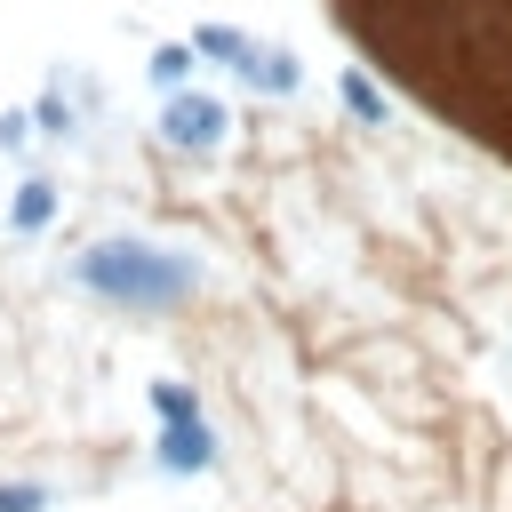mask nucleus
<instances>
[{
	"instance_id": "f257e3e1",
	"label": "nucleus",
	"mask_w": 512,
	"mask_h": 512,
	"mask_svg": "<svg viewBox=\"0 0 512 512\" xmlns=\"http://www.w3.org/2000/svg\"><path fill=\"white\" fill-rule=\"evenodd\" d=\"M72 272H80V288H96V296H112V304H176V296H192V280H200L192 256L152 248V240H88Z\"/></svg>"
},
{
	"instance_id": "1a4fd4ad",
	"label": "nucleus",
	"mask_w": 512,
	"mask_h": 512,
	"mask_svg": "<svg viewBox=\"0 0 512 512\" xmlns=\"http://www.w3.org/2000/svg\"><path fill=\"white\" fill-rule=\"evenodd\" d=\"M152 416H160V424H184V416H200V400H192V384H176V376H160V384H152Z\"/></svg>"
},
{
	"instance_id": "6e6552de",
	"label": "nucleus",
	"mask_w": 512,
	"mask_h": 512,
	"mask_svg": "<svg viewBox=\"0 0 512 512\" xmlns=\"http://www.w3.org/2000/svg\"><path fill=\"white\" fill-rule=\"evenodd\" d=\"M192 48H200V64H224V72H240V56H248V32H240V24H192Z\"/></svg>"
},
{
	"instance_id": "20e7f679",
	"label": "nucleus",
	"mask_w": 512,
	"mask_h": 512,
	"mask_svg": "<svg viewBox=\"0 0 512 512\" xmlns=\"http://www.w3.org/2000/svg\"><path fill=\"white\" fill-rule=\"evenodd\" d=\"M208 464H216V432L200 416L160 424V472H208Z\"/></svg>"
},
{
	"instance_id": "7ed1b4c3",
	"label": "nucleus",
	"mask_w": 512,
	"mask_h": 512,
	"mask_svg": "<svg viewBox=\"0 0 512 512\" xmlns=\"http://www.w3.org/2000/svg\"><path fill=\"white\" fill-rule=\"evenodd\" d=\"M240 80H248L256 96H296V88H304V64H296V48L248 40V56H240Z\"/></svg>"
},
{
	"instance_id": "423d86ee",
	"label": "nucleus",
	"mask_w": 512,
	"mask_h": 512,
	"mask_svg": "<svg viewBox=\"0 0 512 512\" xmlns=\"http://www.w3.org/2000/svg\"><path fill=\"white\" fill-rule=\"evenodd\" d=\"M8 224H16V232H48V224H56V184H48V176H24L16 200H8Z\"/></svg>"
},
{
	"instance_id": "9b49d317",
	"label": "nucleus",
	"mask_w": 512,
	"mask_h": 512,
	"mask_svg": "<svg viewBox=\"0 0 512 512\" xmlns=\"http://www.w3.org/2000/svg\"><path fill=\"white\" fill-rule=\"evenodd\" d=\"M40 128H48V136H72V112H64L56 96H40Z\"/></svg>"
},
{
	"instance_id": "39448f33",
	"label": "nucleus",
	"mask_w": 512,
	"mask_h": 512,
	"mask_svg": "<svg viewBox=\"0 0 512 512\" xmlns=\"http://www.w3.org/2000/svg\"><path fill=\"white\" fill-rule=\"evenodd\" d=\"M336 96H344V112H352L360 128H384V120H392V96L376 88V72H368V64H344V80H336Z\"/></svg>"
},
{
	"instance_id": "0eeeda50",
	"label": "nucleus",
	"mask_w": 512,
	"mask_h": 512,
	"mask_svg": "<svg viewBox=\"0 0 512 512\" xmlns=\"http://www.w3.org/2000/svg\"><path fill=\"white\" fill-rule=\"evenodd\" d=\"M144 72H152V88H168V96H176V88H192V72H200V48H192V40H160Z\"/></svg>"
},
{
	"instance_id": "f03ea898",
	"label": "nucleus",
	"mask_w": 512,
	"mask_h": 512,
	"mask_svg": "<svg viewBox=\"0 0 512 512\" xmlns=\"http://www.w3.org/2000/svg\"><path fill=\"white\" fill-rule=\"evenodd\" d=\"M224 128H232V112H224V96H208V88H176V96L160 104V136H168L176 152H216Z\"/></svg>"
},
{
	"instance_id": "9d476101",
	"label": "nucleus",
	"mask_w": 512,
	"mask_h": 512,
	"mask_svg": "<svg viewBox=\"0 0 512 512\" xmlns=\"http://www.w3.org/2000/svg\"><path fill=\"white\" fill-rule=\"evenodd\" d=\"M0 512H48V488H32V480H0Z\"/></svg>"
}]
</instances>
